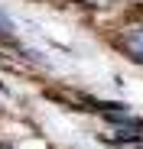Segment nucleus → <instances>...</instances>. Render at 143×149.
<instances>
[{
    "label": "nucleus",
    "instance_id": "nucleus-1",
    "mask_svg": "<svg viewBox=\"0 0 143 149\" xmlns=\"http://www.w3.org/2000/svg\"><path fill=\"white\" fill-rule=\"evenodd\" d=\"M121 45H124V52L143 65V26H127L124 36H121Z\"/></svg>",
    "mask_w": 143,
    "mask_h": 149
},
{
    "label": "nucleus",
    "instance_id": "nucleus-2",
    "mask_svg": "<svg viewBox=\"0 0 143 149\" xmlns=\"http://www.w3.org/2000/svg\"><path fill=\"white\" fill-rule=\"evenodd\" d=\"M0 36H10V23H7L4 16H0Z\"/></svg>",
    "mask_w": 143,
    "mask_h": 149
}]
</instances>
